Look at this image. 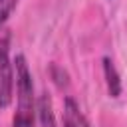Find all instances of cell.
<instances>
[{
	"instance_id": "obj_1",
	"label": "cell",
	"mask_w": 127,
	"mask_h": 127,
	"mask_svg": "<svg viewBox=\"0 0 127 127\" xmlns=\"http://www.w3.org/2000/svg\"><path fill=\"white\" fill-rule=\"evenodd\" d=\"M14 69H16V97H18V107L16 111H36V101H34V83H32V73L28 69L26 58L18 54L14 58Z\"/></svg>"
},
{
	"instance_id": "obj_2",
	"label": "cell",
	"mask_w": 127,
	"mask_h": 127,
	"mask_svg": "<svg viewBox=\"0 0 127 127\" xmlns=\"http://www.w3.org/2000/svg\"><path fill=\"white\" fill-rule=\"evenodd\" d=\"M14 97V65L10 62V34L0 38V109H6Z\"/></svg>"
},
{
	"instance_id": "obj_3",
	"label": "cell",
	"mask_w": 127,
	"mask_h": 127,
	"mask_svg": "<svg viewBox=\"0 0 127 127\" xmlns=\"http://www.w3.org/2000/svg\"><path fill=\"white\" fill-rule=\"evenodd\" d=\"M64 127H89L85 115L71 97H65L64 101Z\"/></svg>"
},
{
	"instance_id": "obj_4",
	"label": "cell",
	"mask_w": 127,
	"mask_h": 127,
	"mask_svg": "<svg viewBox=\"0 0 127 127\" xmlns=\"http://www.w3.org/2000/svg\"><path fill=\"white\" fill-rule=\"evenodd\" d=\"M36 119H38L40 127H56V117H54V109H52V101H50L48 93H42L38 97Z\"/></svg>"
},
{
	"instance_id": "obj_5",
	"label": "cell",
	"mask_w": 127,
	"mask_h": 127,
	"mask_svg": "<svg viewBox=\"0 0 127 127\" xmlns=\"http://www.w3.org/2000/svg\"><path fill=\"white\" fill-rule=\"evenodd\" d=\"M103 75H105V83H107V91L111 97H119L121 95V79L119 73L113 65V62L109 58H103Z\"/></svg>"
},
{
	"instance_id": "obj_6",
	"label": "cell",
	"mask_w": 127,
	"mask_h": 127,
	"mask_svg": "<svg viewBox=\"0 0 127 127\" xmlns=\"http://www.w3.org/2000/svg\"><path fill=\"white\" fill-rule=\"evenodd\" d=\"M14 127H36V111H16L14 113Z\"/></svg>"
},
{
	"instance_id": "obj_7",
	"label": "cell",
	"mask_w": 127,
	"mask_h": 127,
	"mask_svg": "<svg viewBox=\"0 0 127 127\" xmlns=\"http://www.w3.org/2000/svg\"><path fill=\"white\" fill-rule=\"evenodd\" d=\"M20 0H0V30L4 28V24L10 20L12 12L16 10Z\"/></svg>"
}]
</instances>
